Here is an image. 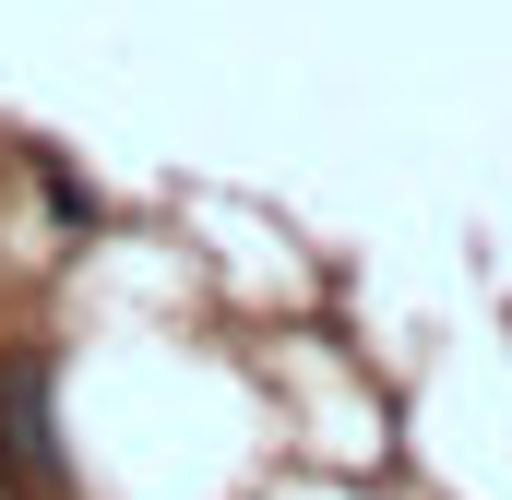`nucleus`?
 I'll use <instances>...</instances> for the list:
<instances>
[{"label": "nucleus", "instance_id": "nucleus-1", "mask_svg": "<svg viewBox=\"0 0 512 500\" xmlns=\"http://www.w3.org/2000/svg\"><path fill=\"white\" fill-rule=\"evenodd\" d=\"M0 489L12 500H72L60 417H48V346H0Z\"/></svg>", "mask_w": 512, "mask_h": 500}]
</instances>
